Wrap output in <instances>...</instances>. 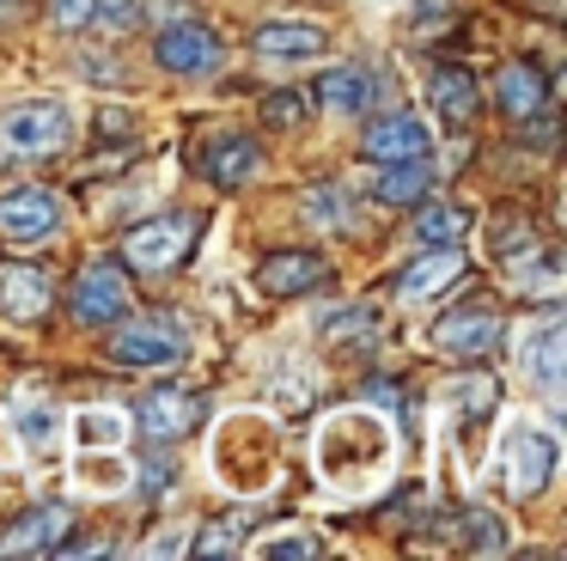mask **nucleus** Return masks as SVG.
Masks as SVG:
<instances>
[{
	"label": "nucleus",
	"instance_id": "nucleus-1",
	"mask_svg": "<svg viewBox=\"0 0 567 561\" xmlns=\"http://www.w3.org/2000/svg\"><path fill=\"white\" fill-rule=\"evenodd\" d=\"M396 470V434L372 409H336L318 427V476L336 494H372Z\"/></svg>",
	"mask_w": 567,
	"mask_h": 561
},
{
	"label": "nucleus",
	"instance_id": "nucleus-2",
	"mask_svg": "<svg viewBox=\"0 0 567 561\" xmlns=\"http://www.w3.org/2000/svg\"><path fill=\"white\" fill-rule=\"evenodd\" d=\"M214 470H220L238 494H257V488L281 470V439H275V427L262 421V415H233L220 446H214Z\"/></svg>",
	"mask_w": 567,
	"mask_h": 561
},
{
	"label": "nucleus",
	"instance_id": "nucleus-3",
	"mask_svg": "<svg viewBox=\"0 0 567 561\" xmlns=\"http://www.w3.org/2000/svg\"><path fill=\"white\" fill-rule=\"evenodd\" d=\"M561 470V439L543 421H513L501 439V488L513 500H537Z\"/></svg>",
	"mask_w": 567,
	"mask_h": 561
},
{
	"label": "nucleus",
	"instance_id": "nucleus-4",
	"mask_svg": "<svg viewBox=\"0 0 567 561\" xmlns=\"http://www.w3.org/2000/svg\"><path fill=\"white\" fill-rule=\"evenodd\" d=\"M74 141V110L62 98H25L0 110V159H55Z\"/></svg>",
	"mask_w": 567,
	"mask_h": 561
},
{
	"label": "nucleus",
	"instance_id": "nucleus-5",
	"mask_svg": "<svg viewBox=\"0 0 567 561\" xmlns=\"http://www.w3.org/2000/svg\"><path fill=\"white\" fill-rule=\"evenodd\" d=\"M189 354V329L177 317H135L111 336V360L116 366H135V373H165Z\"/></svg>",
	"mask_w": 567,
	"mask_h": 561
},
{
	"label": "nucleus",
	"instance_id": "nucleus-6",
	"mask_svg": "<svg viewBox=\"0 0 567 561\" xmlns=\"http://www.w3.org/2000/svg\"><path fill=\"white\" fill-rule=\"evenodd\" d=\"M153 61H159L165 73H177V80H196V73H214L226 61V43L202 19L177 12V19H165L159 37H153Z\"/></svg>",
	"mask_w": 567,
	"mask_h": 561
},
{
	"label": "nucleus",
	"instance_id": "nucleus-7",
	"mask_svg": "<svg viewBox=\"0 0 567 561\" xmlns=\"http://www.w3.org/2000/svg\"><path fill=\"white\" fill-rule=\"evenodd\" d=\"M189 238H196V214L141 220V226H128V238H123V263L141 268V275H165V268H177V256L189 251Z\"/></svg>",
	"mask_w": 567,
	"mask_h": 561
},
{
	"label": "nucleus",
	"instance_id": "nucleus-8",
	"mask_svg": "<svg viewBox=\"0 0 567 561\" xmlns=\"http://www.w3.org/2000/svg\"><path fill=\"white\" fill-rule=\"evenodd\" d=\"M208 421V397H202L196 385H159V390H147L141 397V409H135V427L147 439H189L196 427Z\"/></svg>",
	"mask_w": 567,
	"mask_h": 561
},
{
	"label": "nucleus",
	"instance_id": "nucleus-9",
	"mask_svg": "<svg viewBox=\"0 0 567 561\" xmlns=\"http://www.w3.org/2000/svg\"><path fill=\"white\" fill-rule=\"evenodd\" d=\"M55 226H62V202H55V190H43V183H19V190L0 195V238L13 244V251L43 244Z\"/></svg>",
	"mask_w": 567,
	"mask_h": 561
},
{
	"label": "nucleus",
	"instance_id": "nucleus-10",
	"mask_svg": "<svg viewBox=\"0 0 567 561\" xmlns=\"http://www.w3.org/2000/svg\"><path fill=\"white\" fill-rule=\"evenodd\" d=\"M68 312L80 324H116L128 312V268L123 263H92L74 275V293H68Z\"/></svg>",
	"mask_w": 567,
	"mask_h": 561
},
{
	"label": "nucleus",
	"instance_id": "nucleus-11",
	"mask_svg": "<svg viewBox=\"0 0 567 561\" xmlns=\"http://www.w3.org/2000/svg\"><path fill=\"white\" fill-rule=\"evenodd\" d=\"M433 537H445L452 549H464V555H506L513 549V531H506L501 512L488 507H464V512H445V519L427 524Z\"/></svg>",
	"mask_w": 567,
	"mask_h": 561
},
{
	"label": "nucleus",
	"instance_id": "nucleus-12",
	"mask_svg": "<svg viewBox=\"0 0 567 561\" xmlns=\"http://www.w3.org/2000/svg\"><path fill=\"white\" fill-rule=\"evenodd\" d=\"M250 49H257L262 68H306V61H318L330 43H323V31L311 19H275L250 37Z\"/></svg>",
	"mask_w": 567,
	"mask_h": 561
},
{
	"label": "nucleus",
	"instance_id": "nucleus-13",
	"mask_svg": "<svg viewBox=\"0 0 567 561\" xmlns=\"http://www.w3.org/2000/svg\"><path fill=\"white\" fill-rule=\"evenodd\" d=\"M257 287L269 299H299V293H318L330 287V263L318 251H275L257 263Z\"/></svg>",
	"mask_w": 567,
	"mask_h": 561
},
{
	"label": "nucleus",
	"instance_id": "nucleus-14",
	"mask_svg": "<svg viewBox=\"0 0 567 561\" xmlns=\"http://www.w3.org/2000/svg\"><path fill=\"white\" fill-rule=\"evenodd\" d=\"M433 348L445 354V360H482V354H494L501 348V317L494 312H452V317H440V324H433Z\"/></svg>",
	"mask_w": 567,
	"mask_h": 561
},
{
	"label": "nucleus",
	"instance_id": "nucleus-15",
	"mask_svg": "<svg viewBox=\"0 0 567 561\" xmlns=\"http://www.w3.org/2000/svg\"><path fill=\"white\" fill-rule=\"evenodd\" d=\"M360 153H367V165H396V159H427L433 153V129L421 116H379L367 129V141H360Z\"/></svg>",
	"mask_w": 567,
	"mask_h": 561
},
{
	"label": "nucleus",
	"instance_id": "nucleus-16",
	"mask_svg": "<svg viewBox=\"0 0 567 561\" xmlns=\"http://www.w3.org/2000/svg\"><path fill=\"white\" fill-rule=\"evenodd\" d=\"M561 354H567V329H561V317H543V324L530 329L525 341H518V373H525L549 402L561 397Z\"/></svg>",
	"mask_w": 567,
	"mask_h": 561
},
{
	"label": "nucleus",
	"instance_id": "nucleus-17",
	"mask_svg": "<svg viewBox=\"0 0 567 561\" xmlns=\"http://www.w3.org/2000/svg\"><path fill=\"white\" fill-rule=\"evenodd\" d=\"M202 177L214 183V190H245L250 177L262 171V146L250 141V134H214L208 146H202Z\"/></svg>",
	"mask_w": 567,
	"mask_h": 561
},
{
	"label": "nucleus",
	"instance_id": "nucleus-18",
	"mask_svg": "<svg viewBox=\"0 0 567 561\" xmlns=\"http://www.w3.org/2000/svg\"><path fill=\"white\" fill-rule=\"evenodd\" d=\"M55 287L38 263H0V317H13V324H38L50 312Z\"/></svg>",
	"mask_w": 567,
	"mask_h": 561
},
{
	"label": "nucleus",
	"instance_id": "nucleus-19",
	"mask_svg": "<svg viewBox=\"0 0 567 561\" xmlns=\"http://www.w3.org/2000/svg\"><path fill=\"white\" fill-rule=\"evenodd\" d=\"M68 531H74V512L68 507H31L0 531V555H50Z\"/></svg>",
	"mask_w": 567,
	"mask_h": 561
},
{
	"label": "nucleus",
	"instance_id": "nucleus-20",
	"mask_svg": "<svg viewBox=\"0 0 567 561\" xmlns=\"http://www.w3.org/2000/svg\"><path fill=\"white\" fill-rule=\"evenodd\" d=\"M494 104H501V116H513V122L549 110V73H543L537 61H506V68L494 73Z\"/></svg>",
	"mask_w": 567,
	"mask_h": 561
},
{
	"label": "nucleus",
	"instance_id": "nucleus-21",
	"mask_svg": "<svg viewBox=\"0 0 567 561\" xmlns=\"http://www.w3.org/2000/svg\"><path fill=\"white\" fill-rule=\"evenodd\" d=\"M457 275H464V251H457V244H445V251H421L415 263L396 275V299L427 305V299H440V287H452Z\"/></svg>",
	"mask_w": 567,
	"mask_h": 561
},
{
	"label": "nucleus",
	"instance_id": "nucleus-22",
	"mask_svg": "<svg viewBox=\"0 0 567 561\" xmlns=\"http://www.w3.org/2000/svg\"><path fill=\"white\" fill-rule=\"evenodd\" d=\"M427 98H433V116L452 122V129H470L476 110H482V85H476V73H470V68H440L427 80Z\"/></svg>",
	"mask_w": 567,
	"mask_h": 561
},
{
	"label": "nucleus",
	"instance_id": "nucleus-23",
	"mask_svg": "<svg viewBox=\"0 0 567 561\" xmlns=\"http://www.w3.org/2000/svg\"><path fill=\"white\" fill-rule=\"evenodd\" d=\"M306 98H311V104H323V110H336V116H354V110H367L372 80H367V68H323L318 85H311Z\"/></svg>",
	"mask_w": 567,
	"mask_h": 561
},
{
	"label": "nucleus",
	"instance_id": "nucleus-24",
	"mask_svg": "<svg viewBox=\"0 0 567 561\" xmlns=\"http://www.w3.org/2000/svg\"><path fill=\"white\" fill-rule=\"evenodd\" d=\"M372 195H379L384 207H415L421 195H433V165H427V159H396V165L379 171Z\"/></svg>",
	"mask_w": 567,
	"mask_h": 561
},
{
	"label": "nucleus",
	"instance_id": "nucleus-25",
	"mask_svg": "<svg viewBox=\"0 0 567 561\" xmlns=\"http://www.w3.org/2000/svg\"><path fill=\"white\" fill-rule=\"evenodd\" d=\"M470 226H476V214H470V207L427 202V207H421V220H415V244H421V251H445V244L470 238Z\"/></svg>",
	"mask_w": 567,
	"mask_h": 561
},
{
	"label": "nucleus",
	"instance_id": "nucleus-26",
	"mask_svg": "<svg viewBox=\"0 0 567 561\" xmlns=\"http://www.w3.org/2000/svg\"><path fill=\"white\" fill-rule=\"evenodd\" d=\"M494 402H501V385H494V378H464V385H445V409L457 415V434H464L470 421H482V415H494Z\"/></svg>",
	"mask_w": 567,
	"mask_h": 561
},
{
	"label": "nucleus",
	"instance_id": "nucleus-27",
	"mask_svg": "<svg viewBox=\"0 0 567 561\" xmlns=\"http://www.w3.org/2000/svg\"><path fill=\"white\" fill-rule=\"evenodd\" d=\"M128 434V415L123 409H80L74 415V439L80 451H116V439Z\"/></svg>",
	"mask_w": 567,
	"mask_h": 561
},
{
	"label": "nucleus",
	"instance_id": "nucleus-28",
	"mask_svg": "<svg viewBox=\"0 0 567 561\" xmlns=\"http://www.w3.org/2000/svg\"><path fill=\"white\" fill-rule=\"evenodd\" d=\"M530 251H537V226H530V220H494V226H488V256L501 268L525 263Z\"/></svg>",
	"mask_w": 567,
	"mask_h": 561
},
{
	"label": "nucleus",
	"instance_id": "nucleus-29",
	"mask_svg": "<svg viewBox=\"0 0 567 561\" xmlns=\"http://www.w3.org/2000/svg\"><path fill=\"white\" fill-rule=\"evenodd\" d=\"M318 336L323 341H372L379 336V312L372 305H342V312H330V317H318Z\"/></svg>",
	"mask_w": 567,
	"mask_h": 561
},
{
	"label": "nucleus",
	"instance_id": "nucleus-30",
	"mask_svg": "<svg viewBox=\"0 0 567 561\" xmlns=\"http://www.w3.org/2000/svg\"><path fill=\"white\" fill-rule=\"evenodd\" d=\"M55 434H62V409L55 402H19V439H25L31 451H50Z\"/></svg>",
	"mask_w": 567,
	"mask_h": 561
},
{
	"label": "nucleus",
	"instance_id": "nucleus-31",
	"mask_svg": "<svg viewBox=\"0 0 567 561\" xmlns=\"http://www.w3.org/2000/svg\"><path fill=\"white\" fill-rule=\"evenodd\" d=\"M513 275H518V287H530V293L549 299V293L561 287V256H555V244H537L525 263H513Z\"/></svg>",
	"mask_w": 567,
	"mask_h": 561
},
{
	"label": "nucleus",
	"instance_id": "nucleus-32",
	"mask_svg": "<svg viewBox=\"0 0 567 561\" xmlns=\"http://www.w3.org/2000/svg\"><path fill=\"white\" fill-rule=\"evenodd\" d=\"M257 555H269V561H311V555H323V543L311 531H275V537H262V543H257Z\"/></svg>",
	"mask_w": 567,
	"mask_h": 561
},
{
	"label": "nucleus",
	"instance_id": "nucleus-33",
	"mask_svg": "<svg viewBox=\"0 0 567 561\" xmlns=\"http://www.w3.org/2000/svg\"><path fill=\"white\" fill-rule=\"evenodd\" d=\"M172 482H177V463H172V458H141V463H135V494H141V500L172 494Z\"/></svg>",
	"mask_w": 567,
	"mask_h": 561
},
{
	"label": "nucleus",
	"instance_id": "nucleus-34",
	"mask_svg": "<svg viewBox=\"0 0 567 561\" xmlns=\"http://www.w3.org/2000/svg\"><path fill=\"white\" fill-rule=\"evenodd\" d=\"M262 122H269V129H299V122H306V92H269L262 98Z\"/></svg>",
	"mask_w": 567,
	"mask_h": 561
},
{
	"label": "nucleus",
	"instance_id": "nucleus-35",
	"mask_svg": "<svg viewBox=\"0 0 567 561\" xmlns=\"http://www.w3.org/2000/svg\"><path fill=\"white\" fill-rule=\"evenodd\" d=\"M306 220H311V226H342V220H348L342 190H336V183H330V190H311L306 195Z\"/></svg>",
	"mask_w": 567,
	"mask_h": 561
},
{
	"label": "nucleus",
	"instance_id": "nucleus-36",
	"mask_svg": "<svg viewBox=\"0 0 567 561\" xmlns=\"http://www.w3.org/2000/svg\"><path fill=\"white\" fill-rule=\"evenodd\" d=\"M55 24L62 31H86V24H99V0H50Z\"/></svg>",
	"mask_w": 567,
	"mask_h": 561
},
{
	"label": "nucleus",
	"instance_id": "nucleus-37",
	"mask_svg": "<svg viewBox=\"0 0 567 561\" xmlns=\"http://www.w3.org/2000/svg\"><path fill=\"white\" fill-rule=\"evenodd\" d=\"M135 19H141V0H99V24H111V31H128Z\"/></svg>",
	"mask_w": 567,
	"mask_h": 561
},
{
	"label": "nucleus",
	"instance_id": "nucleus-38",
	"mask_svg": "<svg viewBox=\"0 0 567 561\" xmlns=\"http://www.w3.org/2000/svg\"><path fill=\"white\" fill-rule=\"evenodd\" d=\"M233 537H238V524H202V537L189 549L196 555H220V549H233Z\"/></svg>",
	"mask_w": 567,
	"mask_h": 561
},
{
	"label": "nucleus",
	"instance_id": "nucleus-39",
	"mask_svg": "<svg viewBox=\"0 0 567 561\" xmlns=\"http://www.w3.org/2000/svg\"><path fill=\"white\" fill-rule=\"evenodd\" d=\"M0 12H7V0H0Z\"/></svg>",
	"mask_w": 567,
	"mask_h": 561
}]
</instances>
